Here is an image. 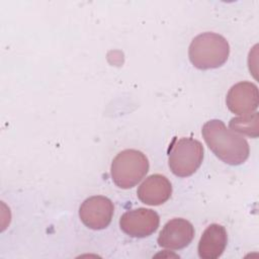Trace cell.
Returning a JSON list of instances; mask_svg holds the SVG:
<instances>
[{
	"label": "cell",
	"instance_id": "277c9868",
	"mask_svg": "<svg viewBox=\"0 0 259 259\" xmlns=\"http://www.w3.org/2000/svg\"><path fill=\"white\" fill-rule=\"evenodd\" d=\"M203 160L202 144L191 137L174 139L168 153V164L178 177H188L200 167Z\"/></svg>",
	"mask_w": 259,
	"mask_h": 259
},
{
	"label": "cell",
	"instance_id": "30bf717a",
	"mask_svg": "<svg viewBox=\"0 0 259 259\" xmlns=\"http://www.w3.org/2000/svg\"><path fill=\"white\" fill-rule=\"evenodd\" d=\"M228 243V234L222 225H209L198 242V256L201 259H217L225 251Z\"/></svg>",
	"mask_w": 259,
	"mask_h": 259
},
{
	"label": "cell",
	"instance_id": "5b68a950",
	"mask_svg": "<svg viewBox=\"0 0 259 259\" xmlns=\"http://www.w3.org/2000/svg\"><path fill=\"white\" fill-rule=\"evenodd\" d=\"M159 224V214L145 207L127 210L119 219L121 231L133 238H145L152 235L157 231Z\"/></svg>",
	"mask_w": 259,
	"mask_h": 259
},
{
	"label": "cell",
	"instance_id": "8992f818",
	"mask_svg": "<svg viewBox=\"0 0 259 259\" xmlns=\"http://www.w3.org/2000/svg\"><path fill=\"white\" fill-rule=\"evenodd\" d=\"M112 201L102 195L86 198L79 207V217L89 229L102 230L108 227L113 215Z\"/></svg>",
	"mask_w": 259,
	"mask_h": 259
},
{
	"label": "cell",
	"instance_id": "3957f363",
	"mask_svg": "<svg viewBox=\"0 0 259 259\" xmlns=\"http://www.w3.org/2000/svg\"><path fill=\"white\" fill-rule=\"evenodd\" d=\"M148 171V158L141 151L135 149H126L119 152L110 166L112 181L122 189H128L137 185Z\"/></svg>",
	"mask_w": 259,
	"mask_h": 259
},
{
	"label": "cell",
	"instance_id": "7a4b0ae2",
	"mask_svg": "<svg viewBox=\"0 0 259 259\" xmlns=\"http://www.w3.org/2000/svg\"><path fill=\"white\" fill-rule=\"evenodd\" d=\"M230 55L227 39L215 32H202L190 42L188 57L191 64L199 70L215 69L223 66Z\"/></svg>",
	"mask_w": 259,
	"mask_h": 259
},
{
	"label": "cell",
	"instance_id": "6da1fadb",
	"mask_svg": "<svg viewBox=\"0 0 259 259\" xmlns=\"http://www.w3.org/2000/svg\"><path fill=\"white\" fill-rule=\"evenodd\" d=\"M201 134L207 147L226 164L237 166L248 159L250 148L247 140L228 128L222 120L206 121L202 126Z\"/></svg>",
	"mask_w": 259,
	"mask_h": 259
},
{
	"label": "cell",
	"instance_id": "52a82bcc",
	"mask_svg": "<svg viewBox=\"0 0 259 259\" xmlns=\"http://www.w3.org/2000/svg\"><path fill=\"white\" fill-rule=\"evenodd\" d=\"M226 103L230 111L239 116L251 114L259 105L258 87L249 81L239 82L229 89Z\"/></svg>",
	"mask_w": 259,
	"mask_h": 259
},
{
	"label": "cell",
	"instance_id": "ba28073f",
	"mask_svg": "<svg viewBox=\"0 0 259 259\" xmlns=\"http://www.w3.org/2000/svg\"><path fill=\"white\" fill-rule=\"evenodd\" d=\"M194 237V228L185 219L176 218L168 221L157 239L160 247L179 250L188 246Z\"/></svg>",
	"mask_w": 259,
	"mask_h": 259
},
{
	"label": "cell",
	"instance_id": "8fae6325",
	"mask_svg": "<svg viewBox=\"0 0 259 259\" xmlns=\"http://www.w3.org/2000/svg\"><path fill=\"white\" fill-rule=\"evenodd\" d=\"M230 127L237 133L257 138L259 135V115L258 112H253L248 115L234 117L230 120Z\"/></svg>",
	"mask_w": 259,
	"mask_h": 259
},
{
	"label": "cell",
	"instance_id": "9c48e42d",
	"mask_svg": "<svg viewBox=\"0 0 259 259\" xmlns=\"http://www.w3.org/2000/svg\"><path fill=\"white\" fill-rule=\"evenodd\" d=\"M172 193V185L167 177L153 174L147 177L138 187L139 199L148 205H160L166 202Z\"/></svg>",
	"mask_w": 259,
	"mask_h": 259
}]
</instances>
